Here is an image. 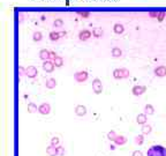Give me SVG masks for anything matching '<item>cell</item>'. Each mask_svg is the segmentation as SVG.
Here are the masks:
<instances>
[{"instance_id": "cell-1", "label": "cell", "mask_w": 166, "mask_h": 156, "mask_svg": "<svg viewBox=\"0 0 166 156\" xmlns=\"http://www.w3.org/2000/svg\"><path fill=\"white\" fill-rule=\"evenodd\" d=\"M147 156H166V148L160 145H153L148 149Z\"/></svg>"}, {"instance_id": "cell-2", "label": "cell", "mask_w": 166, "mask_h": 156, "mask_svg": "<svg viewBox=\"0 0 166 156\" xmlns=\"http://www.w3.org/2000/svg\"><path fill=\"white\" fill-rule=\"evenodd\" d=\"M114 79H126L129 78V71L126 68H120V69H114L113 72Z\"/></svg>"}, {"instance_id": "cell-3", "label": "cell", "mask_w": 166, "mask_h": 156, "mask_svg": "<svg viewBox=\"0 0 166 156\" xmlns=\"http://www.w3.org/2000/svg\"><path fill=\"white\" fill-rule=\"evenodd\" d=\"M92 90L95 92V94H100L103 90V84L102 81L99 79H95L92 81Z\"/></svg>"}, {"instance_id": "cell-4", "label": "cell", "mask_w": 166, "mask_h": 156, "mask_svg": "<svg viewBox=\"0 0 166 156\" xmlns=\"http://www.w3.org/2000/svg\"><path fill=\"white\" fill-rule=\"evenodd\" d=\"M74 78L77 82H84V81H87L88 80V73L85 72V71H81V72H77L75 75H74Z\"/></svg>"}, {"instance_id": "cell-5", "label": "cell", "mask_w": 166, "mask_h": 156, "mask_svg": "<svg viewBox=\"0 0 166 156\" xmlns=\"http://www.w3.org/2000/svg\"><path fill=\"white\" fill-rule=\"evenodd\" d=\"M38 74V72H37V69H36V67H33V66H29L27 69H26V75L28 77V78H35L36 75Z\"/></svg>"}, {"instance_id": "cell-6", "label": "cell", "mask_w": 166, "mask_h": 156, "mask_svg": "<svg viewBox=\"0 0 166 156\" xmlns=\"http://www.w3.org/2000/svg\"><path fill=\"white\" fill-rule=\"evenodd\" d=\"M155 74H156L157 77H159V78L165 77L166 75V67L165 66H163V65L158 66L157 68H155Z\"/></svg>"}, {"instance_id": "cell-7", "label": "cell", "mask_w": 166, "mask_h": 156, "mask_svg": "<svg viewBox=\"0 0 166 156\" xmlns=\"http://www.w3.org/2000/svg\"><path fill=\"white\" fill-rule=\"evenodd\" d=\"M145 90H147V88H145L144 86H135L132 92H133V94H134L135 96H141L142 94L145 93Z\"/></svg>"}, {"instance_id": "cell-8", "label": "cell", "mask_w": 166, "mask_h": 156, "mask_svg": "<svg viewBox=\"0 0 166 156\" xmlns=\"http://www.w3.org/2000/svg\"><path fill=\"white\" fill-rule=\"evenodd\" d=\"M50 111H51V107H50V104H47V103H43V104L38 108V112L42 113V114H48Z\"/></svg>"}, {"instance_id": "cell-9", "label": "cell", "mask_w": 166, "mask_h": 156, "mask_svg": "<svg viewBox=\"0 0 166 156\" xmlns=\"http://www.w3.org/2000/svg\"><path fill=\"white\" fill-rule=\"evenodd\" d=\"M54 62H50V60H45L44 64H43V69L46 71V72H53L54 69Z\"/></svg>"}, {"instance_id": "cell-10", "label": "cell", "mask_w": 166, "mask_h": 156, "mask_svg": "<svg viewBox=\"0 0 166 156\" xmlns=\"http://www.w3.org/2000/svg\"><path fill=\"white\" fill-rule=\"evenodd\" d=\"M46 153H47V155L50 156H58V148L54 147V146H52V145H50L46 148Z\"/></svg>"}, {"instance_id": "cell-11", "label": "cell", "mask_w": 166, "mask_h": 156, "mask_svg": "<svg viewBox=\"0 0 166 156\" xmlns=\"http://www.w3.org/2000/svg\"><path fill=\"white\" fill-rule=\"evenodd\" d=\"M117 146H123L126 142H127V139H126V137H123V135H117V138L114 139L113 141Z\"/></svg>"}, {"instance_id": "cell-12", "label": "cell", "mask_w": 166, "mask_h": 156, "mask_svg": "<svg viewBox=\"0 0 166 156\" xmlns=\"http://www.w3.org/2000/svg\"><path fill=\"white\" fill-rule=\"evenodd\" d=\"M75 113L77 116L82 117V116H84V114L87 113V108L83 107V105H77L75 108Z\"/></svg>"}, {"instance_id": "cell-13", "label": "cell", "mask_w": 166, "mask_h": 156, "mask_svg": "<svg viewBox=\"0 0 166 156\" xmlns=\"http://www.w3.org/2000/svg\"><path fill=\"white\" fill-rule=\"evenodd\" d=\"M39 57H41V59H42V60H44V62H45L46 59L51 58V52H50V51H47V50H42V51L39 52Z\"/></svg>"}, {"instance_id": "cell-14", "label": "cell", "mask_w": 166, "mask_h": 156, "mask_svg": "<svg viewBox=\"0 0 166 156\" xmlns=\"http://www.w3.org/2000/svg\"><path fill=\"white\" fill-rule=\"evenodd\" d=\"M136 122H137L138 124L144 125L145 123H147V114H145V113H141V114H138L137 118H136Z\"/></svg>"}, {"instance_id": "cell-15", "label": "cell", "mask_w": 166, "mask_h": 156, "mask_svg": "<svg viewBox=\"0 0 166 156\" xmlns=\"http://www.w3.org/2000/svg\"><path fill=\"white\" fill-rule=\"evenodd\" d=\"M56 86H57V81H56L54 79H48V80L46 81V88L53 89Z\"/></svg>"}, {"instance_id": "cell-16", "label": "cell", "mask_w": 166, "mask_h": 156, "mask_svg": "<svg viewBox=\"0 0 166 156\" xmlns=\"http://www.w3.org/2000/svg\"><path fill=\"white\" fill-rule=\"evenodd\" d=\"M90 36H91V32L88 30H84V31H82V32H80V39H82V41L88 39Z\"/></svg>"}, {"instance_id": "cell-17", "label": "cell", "mask_w": 166, "mask_h": 156, "mask_svg": "<svg viewBox=\"0 0 166 156\" xmlns=\"http://www.w3.org/2000/svg\"><path fill=\"white\" fill-rule=\"evenodd\" d=\"M151 131H152V128H151L150 125L144 124L143 126H142V133H143V134H150Z\"/></svg>"}, {"instance_id": "cell-18", "label": "cell", "mask_w": 166, "mask_h": 156, "mask_svg": "<svg viewBox=\"0 0 166 156\" xmlns=\"http://www.w3.org/2000/svg\"><path fill=\"white\" fill-rule=\"evenodd\" d=\"M54 65H56L57 67H61V66L63 65V60H62V58L59 57V56H57V57L54 58Z\"/></svg>"}, {"instance_id": "cell-19", "label": "cell", "mask_w": 166, "mask_h": 156, "mask_svg": "<svg viewBox=\"0 0 166 156\" xmlns=\"http://www.w3.org/2000/svg\"><path fill=\"white\" fill-rule=\"evenodd\" d=\"M134 142H135L136 145H138V146L143 145V142H144V137H143V135H137V137H135Z\"/></svg>"}, {"instance_id": "cell-20", "label": "cell", "mask_w": 166, "mask_h": 156, "mask_svg": "<svg viewBox=\"0 0 166 156\" xmlns=\"http://www.w3.org/2000/svg\"><path fill=\"white\" fill-rule=\"evenodd\" d=\"M121 54H122V52H121V50L120 49H118V47H114L113 50H112V56L113 57H120Z\"/></svg>"}, {"instance_id": "cell-21", "label": "cell", "mask_w": 166, "mask_h": 156, "mask_svg": "<svg viewBox=\"0 0 166 156\" xmlns=\"http://www.w3.org/2000/svg\"><path fill=\"white\" fill-rule=\"evenodd\" d=\"M145 113H148V114H153V112H155V109H153V107L150 105V104H148V105H145Z\"/></svg>"}, {"instance_id": "cell-22", "label": "cell", "mask_w": 166, "mask_h": 156, "mask_svg": "<svg viewBox=\"0 0 166 156\" xmlns=\"http://www.w3.org/2000/svg\"><path fill=\"white\" fill-rule=\"evenodd\" d=\"M37 107L35 105V103H29L28 104V111L30 112V113H33V112H36L37 111Z\"/></svg>"}, {"instance_id": "cell-23", "label": "cell", "mask_w": 166, "mask_h": 156, "mask_svg": "<svg viewBox=\"0 0 166 156\" xmlns=\"http://www.w3.org/2000/svg\"><path fill=\"white\" fill-rule=\"evenodd\" d=\"M117 138V134H115V132L114 131H111V132H108L107 133V139L111 141H114V139Z\"/></svg>"}, {"instance_id": "cell-24", "label": "cell", "mask_w": 166, "mask_h": 156, "mask_svg": "<svg viewBox=\"0 0 166 156\" xmlns=\"http://www.w3.org/2000/svg\"><path fill=\"white\" fill-rule=\"evenodd\" d=\"M114 31H115L117 34H120V32L123 31V27H122L121 24H115V26H114Z\"/></svg>"}, {"instance_id": "cell-25", "label": "cell", "mask_w": 166, "mask_h": 156, "mask_svg": "<svg viewBox=\"0 0 166 156\" xmlns=\"http://www.w3.org/2000/svg\"><path fill=\"white\" fill-rule=\"evenodd\" d=\"M59 139L58 138H52V140H51V145L52 146H54V147H58L59 146Z\"/></svg>"}, {"instance_id": "cell-26", "label": "cell", "mask_w": 166, "mask_h": 156, "mask_svg": "<svg viewBox=\"0 0 166 156\" xmlns=\"http://www.w3.org/2000/svg\"><path fill=\"white\" fill-rule=\"evenodd\" d=\"M57 148H58V155H59V156L65 155V148H63V147H61V146H58Z\"/></svg>"}, {"instance_id": "cell-27", "label": "cell", "mask_w": 166, "mask_h": 156, "mask_svg": "<svg viewBox=\"0 0 166 156\" xmlns=\"http://www.w3.org/2000/svg\"><path fill=\"white\" fill-rule=\"evenodd\" d=\"M132 156H143V153L141 150H134Z\"/></svg>"}, {"instance_id": "cell-28", "label": "cell", "mask_w": 166, "mask_h": 156, "mask_svg": "<svg viewBox=\"0 0 166 156\" xmlns=\"http://www.w3.org/2000/svg\"><path fill=\"white\" fill-rule=\"evenodd\" d=\"M50 36H51V39H52V41H56V39H58V38H59V37H58V36H59V34H54V32H52Z\"/></svg>"}, {"instance_id": "cell-29", "label": "cell", "mask_w": 166, "mask_h": 156, "mask_svg": "<svg viewBox=\"0 0 166 156\" xmlns=\"http://www.w3.org/2000/svg\"><path fill=\"white\" fill-rule=\"evenodd\" d=\"M35 41H41L42 39V35L38 32V34H35V38H33Z\"/></svg>"}, {"instance_id": "cell-30", "label": "cell", "mask_w": 166, "mask_h": 156, "mask_svg": "<svg viewBox=\"0 0 166 156\" xmlns=\"http://www.w3.org/2000/svg\"><path fill=\"white\" fill-rule=\"evenodd\" d=\"M110 149H111V150H114V149H115V146H114V145H111V146H110Z\"/></svg>"}]
</instances>
